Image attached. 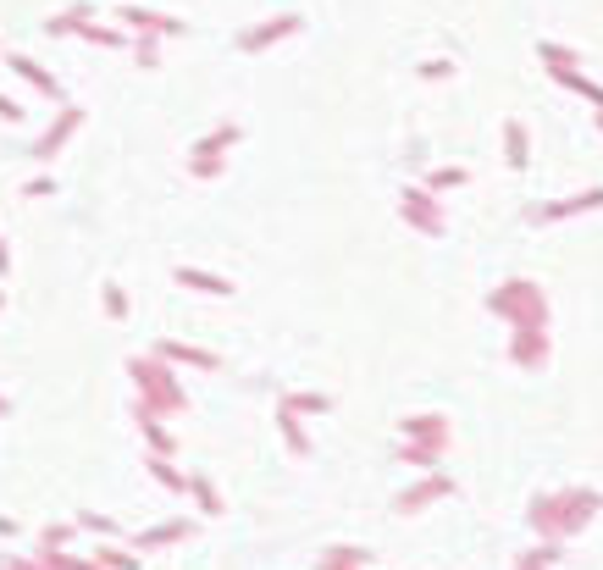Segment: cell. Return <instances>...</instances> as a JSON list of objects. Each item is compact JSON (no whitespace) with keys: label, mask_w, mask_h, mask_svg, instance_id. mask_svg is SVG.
Returning <instances> with one entry per match:
<instances>
[{"label":"cell","mask_w":603,"mask_h":570,"mask_svg":"<svg viewBox=\"0 0 603 570\" xmlns=\"http://www.w3.org/2000/svg\"><path fill=\"white\" fill-rule=\"evenodd\" d=\"M233 139H238V128H222V133H211L205 144H194V172H205V178H211V172H222V150H227Z\"/></svg>","instance_id":"277c9868"},{"label":"cell","mask_w":603,"mask_h":570,"mask_svg":"<svg viewBox=\"0 0 603 570\" xmlns=\"http://www.w3.org/2000/svg\"><path fill=\"white\" fill-rule=\"evenodd\" d=\"M366 565H371L366 548H332V554L321 559V570H366Z\"/></svg>","instance_id":"30bf717a"},{"label":"cell","mask_w":603,"mask_h":570,"mask_svg":"<svg viewBox=\"0 0 603 570\" xmlns=\"http://www.w3.org/2000/svg\"><path fill=\"white\" fill-rule=\"evenodd\" d=\"M449 493H454V482H449V476L415 482V487H404V493H399V515H415V510H426L432 499H449Z\"/></svg>","instance_id":"3957f363"},{"label":"cell","mask_w":603,"mask_h":570,"mask_svg":"<svg viewBox=\"0 0 603 570\" xmlns=\"http://www.w3.org/2000/svg\"><path fill=\"white\" fill-rule=\"evenodd\" d=\"M288 410H310V416H327V399H316V393H299V399H283Z\"/></svg>","instance_id":"2e32d148"},{"label":"cell","mask_w":603,"mask_h":570,"mask_svg":"<svg viewBox=\"0 0 603 570\" xmlns=\"http://www.w3.org/2000/svg\"><path fill=\"white\" fill-rule=\"evenodd\" d=\"M603 205V189H581V194H570V200H559V205H543L537 211V222H559V216H581V211H598Z\"/></svg>","instance_id":"5b68a950"},{"label":"cell","mask_w":603,"mask_h":570,"mask_svg":"<svg viewBox=\"0 0 603 570\" xmlns=\"http://www.w3.org/2000/svg\"><path fill=\"white\" fill-rule=\"evenodd\" d=\"M189 493H194V499H200V510H205V515H222V510H227L211 476H189Z\"/></svg>","instance_id":"9c48e42d"},{"label":"cell","mask_w":603,"mask_h":570,"mask_svg":"<svg viewBox=\"0 0 603 570\" xmlns=\"http://www.w3.org/2000/svg\"><path fill=\"white\" fill-rule=\"evenodd\" d=\"M178 537H189V521H166V526H155V532H144V537H139V548H161V543H178Z\"/></svg>","instance_id":"8fae6325"},{"label":"cell","mask_w":603,"mask_h":570,"mask_svg":"<svg viewBox=\"0 0 603 570\" xmlns=\"http://www.w3.org/2000/svg\"><path fill=\"white\" fill-rule=\"evenodd\" d=\"M178 283L183 288H194V294H233V283H227V277H211V272H194V266H178Z\"/></svg>","instance_id":"ba28073f"},{"label":"cell","mask_w":603,"mask_h":570,"mask_svg":"<svg viewBox=\"0 0 603 570\" xmlns=\"http://www.w3.org/2000/svg\"><path fill=\"white\" fill-rule=\"evenodd\" d=\"M598 510H603V493H587V487H570V493H537V499H532V526H537V537L559 543V537H576Z\"/></svg>","instance_id":"6da1fadb"},{"label":"cell","mask_w":603,"mask_h":570,"mask_svg":"<svg viewBox=\"0 0 603 570\" xmlns=\"http://www.w3.org/2000/svg\"><path fill=\"white\" fill-rule=\"evenodd\" d=\"M133 377H139L144 399H155V416L161 410H183V388L172 382V371L155 366V360H133Z\"/></svg>","instance_id":"7a4b0ae2"},{"label":"cell","mask_w":603,"mask_h":570,"mask_svg":"<svg viewBox=\"0 0 603 570\" xmlns=\"http://www.w3.org/2000/svg\"><path fill=\"white\" fill-rule=\"evenodd\" d=\"M432 183H438V189H454V183H465V172H460V167H449V172H438Z\"/></svg>","instance_id":"ac0fdd59"},{"label":"cell","mask_w":603,"mask_h":570,"mask_svg":"<svg viewBox=\"0 0 603 570\" xmlns=\"http://www.w3.org/2000/svg\"><path fill=\"white\" fill-rule=\"evenodd\" d=\"M161 355L166 360H183V366H205V371L216 366V355H205V349H183V344H161Z\"/></svg>","instance_id":"7c38bea8"},{"label":"cell","mask_w":603,"mask_h":570,"mask_svg":"<svg viewBox=\"0 0 603 570\" xmlns=\"http://www.w3.org/2000/svg\"><path fill=\"white\" fill-rule=\"evenodd\" d=\"M504 150H509V167H526V128L521 122H509L504 128Z\"/></svg>","instance_id":"4fadbf2b"},{"label":"cell","mask_w":603,"mask_h":570,"mask_svg":"<svg viewBox=\"0 0 603 570\" xmlns=\"http://www.w3.org/2000/svg\"><path fill=\"white\" fill-rule=\"evenodd\" d=\"M106 310L111 316H128V294H122V288H106Z\"/></svg>","instance_id":"e0dca14e"},{"label":"cell","mask_w":603,"mask_h":570,"mask_svg":"<svg viewBox=\"0 0 603 570\" xmlns=\"http://www.w3.org/2000/svg\"><path fill=\"white\" fill-rule=\"evenodd\" d=\"M559 559H565V548H559V543H548V537H543L537 548H526V554L515 559V570H559Z\"/></svg>","instance_id":"52a82bcc"},{"label":"cell","mask_w":603,"mask_h":570,"mask_svg":"<svg viewBox=\"0 0 603 570\" xmlns=\"http://www.w3.org/2000/svg\"><path fill=\"white\" fill-rule=\"evenodd\" d=\"M404 216H410L415 227H426V233H443L438 205H432V194H421V189H404Z\"/></svg>","instance_id":"8992f818"},{"label":"cell","mask_w":603,"mask_h":570,"mask_svg":"<svg viewBox=\"0 0 603 570\" xmlns=\"http://www.w3.org/2000/svg\"><path fill=\"white\" fill-rule=\"evenodd\" d=\"M150 476H161V482L172 487V493H183V487H189V476H178V471H172L166 460H150Z\"/></svg>","instance_id":"9a60e30c"},{"label":"cell","mask_w":603,"mask_h":570,"mask_svg":"<svg viewBox=\"0 0 603 570\" xmlns=\"http://www.w3.org/2000/svg\"><path fill=\"white\" fill-rule=\"evenodd\" d=\"M100 570H139V554H122V548H95Z\"/></svg>","instance_id":"5bb4252c"}]
</instances>
